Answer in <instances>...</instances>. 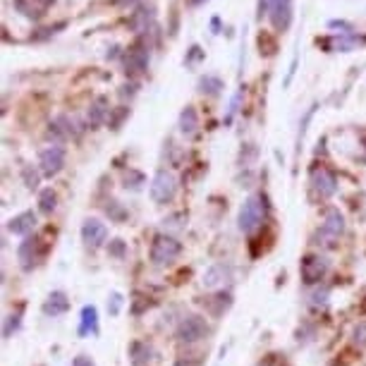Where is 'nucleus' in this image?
<instances>
[{
	"mask_svg": "<svg viewBox=\"0 0 366 366\" xmlns=\"http://www.w3.org/2000/svg\"><path fill=\"white\" fill-rule=\"evenodd\" d=\"M266 197L264 194H252L249 199L242 204L239 208V215H237V227L239 232L244 235H254L261 227L266 218Z\"/></svg>",
	"mask_w": 366,
	"mask_h": 366,
	"instance_id": "1",
	"label": "nucleus"
},
{
	"mask_svg": "<svg viewBox=\"0 0 366 366\" xmlns=\"http://www.w3.org/2000/svg\"><path fill=\"white\" fill-rule=\"evenodd\" d=\"M175 335H178L182 345H194V343H201L204 338L211 335V325H208L206 318L199 316V313H189V316H185L180 321Z\"/></svg>",
	"mask_w": 366,
	"mask_h": 366,
	"instance_id": "2",
	"label": "nucleus"
},
{
	"mask_svg": "<svg viewBox=\"0 0 366 366\" xmlns=\"http://www.w3.org/2000/svg\"><path fill=\"white\" fill-rule=\"evenodd\" d=\"M180 254H182V244L173 237V235L161 232V235H156V237H154V244H151V264L154 266L173 264Z\"/></svg>",
	"mask_w": 366,
	"mask_h": 366,
	"instance_id": "3",
	"label": "nucleus"
},
{
	"mask_svg": "<svg viewBox=\"0 0 366 366\" xmlns=\"http://www.w3.org/2000/svg\"><path fill=\"white\" fill-rule=\"evenodd\" d=\"M328 259L321 257V254H309V257L302 259V264H299V276H302V283L304 285H318L321 280L325 278V273H328Z\"/></svg>",
	"mask_w": 366,
	"mask_h": 366,
	"instance_id": "4",
	"label": "nucleus"
},
{
	"mask_svg": "<svg viewBox=\"0 0 366 366\" xmlns=\"http://www.w3.org/2000/svg\"><path fill=\"white\" fill-rule=\"evenodd\" d=\"M343 232H345V215L338 208H328L323 215L321 230H318V239H323L325 247H333L343 237Z\"/></svg>",
	"mask_w": 366,
	"mask_h": 366,
	"instance_id": "5",
	"label": "nucleus"
},
{
	"mask_svg": "<svg viewBox=\"0 0 366 366\" xmlns=\"http://www.w3.org/2000/svg\"><path fill=\"white\" fill-rule=\"evenodd\" d=\"M175 192H178V182H175V178L168 173V170H158L151 182V199L156 204H168V201L175 199Z\"/></svg>",
	"mask_w": 366,
	"mask_h": 366,
	"instance_id": "6",
	"label": "nucleus"
},
{
	"mask_svg": "<svg viewBox=\"0 0 366 366\" xmlns=\"http://www.w3.org/2000/svg\"><path fill=\"white\" fill-rule=\"evenodd\" d=\"M82 239L89 249H99L108 242V227L99 218H87L82 223Z\"/></svg>",
	"mask_w": 366,
	"mask_h": 366,
	"instance_id": "7",
	"label": "nucleus"
},
{
	"mask_svg": "<svg viewBox=\"0 0 366 366\" xmlns=\"http://www.w3.org/2000/svg\"><path fill=\"white\" fill-rule=\"evenodd\" d=\"M38 166H41V173L45 178H53L65 166V149L63 146H45L41 154H38Z\"/></svg>",
	"mask_w": 366,
	"mask_h": 366,
	"instance_id": "8",
	"label": "nucleus"
},
{
	"mask_svg": "<svg viewBox=\"0 0 366 366\" xmlns=\"http://www.w3.org/2000/svg\"><path fill=\"white\" fill-rule=\"evenodd\" d=\"M232 278V268L227 264H213L208 266L204 271V276H201V285L206 287V290H220V287H225L230 283Z\"/></svg>",
	"mask_w": 366,
	"mask_h": 366,
	"instance_id": "9",
	"label": "nucleus"
},
{
	"mask_svg": "<svg viewBox=\"0 0 366 366\" xmlns=\"http://www.w3.org/2000/svg\"><path fill=\"white\" fill-rule=\"evenodd\" d=\"M311 187H313V192L318 194L321 199H328L335 194V189H338V180H335V175L330 173V170H313V175H311Z\"/></svg>",
	"mask_w": 366,
	"mask_h": 366,
	"instance_id": "10",
	"label": "nucleus"
},
{
	"mask_svg": "<svg viewBox=\"0 0 366 366\" xmlns=\"http://www.w3.org/2000/svg\"><path fill=\"white\" fill-rule=\"evenodd\" d=\"M17 259H19V266L24 268V271H31L36 264H38V239L36 237H24V242L19 244V249H17Z\"/></svg>",
	"mask_w": 366,
	"mask_h": 366,
	"instance_id": "11",
	"label": "nucleus"
},
{
	"mask_svg": "<svg viewBox=\"0 0 366 366\" xmlns=\"http://www.w3.org/2000/svg\"><path fill=\"white\" fill-rule=\"evenodd\" d=\"M34 227H36V215H34V211L19 213V215H15V218H12L10 223H8V230L12 235H17V237H29Z\"/></svg>",
	"mask_w": 366,
	"mask_h": 366,
	"instance_id": "12",
	"label": "nucleus"
},
{
	"mask_svg": "<svg viewBox=\"0 0 366 366\" xmlns=\"http://www.w3.org/2000/svg\"><path fill=\"white\" fill-rule=\"evenodd\" d=\"M68 309H70V299L60 290L50 292L48 299L43 302V313H45V316H53V318L55 316H63V313L68 311Z\"/></svg>",
	"mask_w": 366,
	"mask_h": 366,
	"instance_id": "13",
	"label": "nucleus"
},
{
	"mask_svg": "<svg viewBox=\"0 0 366 366\" xmlns=\"http://www.w3.org/2000/svg\"><path fill=\"white\" fill-rule=\"evenodd\" d=\"M80 335H99V309L94 304H87L82 309Z\"/></svg>",
	"mask_w": 366,
	"mask_h": 366,
	"instance_id": "14",
	"label": "nucleus"
},
{
	"mask_svg": "<svg viewBox=\"0 0 366 366\" xmlns=\"http://www.w3.org/2000/svg\"><path fill=\"white\" fill-rule=\"evenodd\" d=\"M129 362H132V366H146L151 362V348L141 343V340H136V343L129 345Z\"/></svg>",
	"mask_w": 366,
	"mask_h": 366,
	"instance_id": "15",
	"label": "nucleus"
},
{
	"mask_svg": "<svg viewBox=\"0 0 366 366\" xmlns=\"http://www.w3.org/2000/svg\"><path fill=\"white\" fill-rule=\"evenodd\" d=\"M199 127V117H197V110L194 108H187L185 113L180 115V129L185 132L187 136H192L194 132H197Z\"/></svg>",
	"mask_w": 366,
	"mask_h": 366,
	"instance_id": "16",
	"label": "nucleus"
},
{
	"mask_svg": "<svg viewBox=\"0 0 366 366\" xmlns=\"http://www.w3.org/2000/svg\"><path fill=\"white\" fill-rule=\"evenodd\" d=\"M55 206H58V197L53 189H41V194H38V211L48 215L55 211Z\"/></svg>",
	"mask_w": 366,
	"mask_h": 366,
	"instance_id": "17",
	"label": "nucleus"
},
{
	"mask_svg": "<svg viewBox=\"0 0 366 366\" xmlns=\"http://www.w3.org/2000/svg\"><path fill=\"white\" fill-rule=\"evenodd\" d=\"M328 297H330V290L328 287H313L309 292V306H325L328 304Z\"/></svg>",
	"mask_w": 366,
	"mask_h": 366,
	"instance_id": "18",
	"label": "nucleus"
},
{
	"mask_svg": "<svg viewBox=\"0 0 366 366\" xmlns=\"http://www.w3.org/2000/svg\"><path fill=\"white\" fill-rule=\"evenodd\" d=\"M19 325H22V311H17V313H10L8 318H5V328H3V335L5 338H10L12 333L19 330Z\"/></svg>",
	"mask_w": 366,
	"mask_h": 366,
	"instance_id": "19",
	"label": "nucleus"
},
{
	"mask_svg": "<svg viewBox=\"0 0 366 366\" xmlns=\"http://www.w3.org/2000/svg\"><path fill=\"white\" fill-rule=\"evenodd\" d=\"M352 343H355L359 350L366 348V321H359L355 325V330H352Z\"/></svg>",
	"mask_w": 366,
	"mask_h": 366,
	"instance_id": "20",
	"label": "nucleus"
},
{
	"mask_svg": "<svg viewBox=\"0 0 366 366\" xmlns=\"http://www.w3.org/2000/svg\"><path fill=\"white\" fill-rule=\"evenodd\" d=\"M120 309H122V295H120V292H113L110 299H108V313H110V316H117Z\"/></svg>",
	"mask_w": 366,
	"mask_h": 366,
	"instance_id": "21",
	"label": "nucleus"
},
{
	"mask_svg": "<svg viewBox=\"0 0 366 366\" xmlns=\"http://www.w3.org/2000/svg\"><path fill=\"white\" fill-rule=\"evenodd\" d=\"M103 113H106V108H103V99H99V101H96V106H94V115H89L91 125H99Z\"/></svg>",
	"mask_w": 366,
	"mask_h": 366,
	"instance_id": "22",
	"label": "nucleus"
},
{
	"mask_svg": "<svg viewBox=\"0 0 366 366\" xmlns=\"http://www.w3.org/2000/svg\"><path fill=\"white\" fill-rule=\"evenodd\" d=\"M108 252L113 254V257H122V254H125V242H122V239H113L108 244Z\"/></svg>",
	"mask_w": 366,
	"mask_h": 366,
	"instance_id": "23",
	"label": "nucleus"
},
{
	"mask_svg": "<svg viewBox=\"0 0 366 366\" xmlns=\"http://www.w3.org/2000/svg\"><path fill=\"white\" fill-rule=\"evenodd\" d=\"M72 366H96L87 355H80V357H75L72 359Z\"/></svg>",
	"mask_w": 366,
	"mask_h": 366,
	"instance_id": "24",
	"label": "nucleus"
},
{
	"mask_svg": "<svg viewBox=\"0 0 366 366\" xmlns=\"http://www.w3.org/2000/svg\"><path fill=\"white\" fill-rule=\"evenodd\" d=\"M115 204H117V201H113V206H108L106 211H108V215H117V218L122 220V218H125V211H120V208H117Z\"/></svg>",
	"mask_w": 366,
	"mask_h": 366,
	"instance_id": "25",
	"label": "nucleus"
},
{
	"mask_svg": "<svg viewBox=\"0 0 366 366\" xmlns=\"http://www.w3.org/2000/svg\"><path fill=\"white\" fill-rule=\"evenodd\" d=\"M175 366H199L197 362H192V359H178Z\"/></svg>",
	"mask_w": 366,
	"mask_h": 366,
	"instance_id": "26",
	"label": "nucleus"
}]
</instances>
